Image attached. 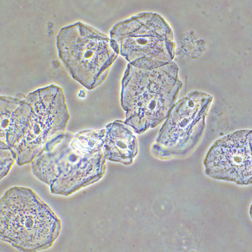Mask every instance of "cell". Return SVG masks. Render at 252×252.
I'll list each match as a JSON object with an SVG mask.
<instances>
[{"label": "cell", "instance_id": "6da1fadb", "mask_svg": "<svg viewBox=\"0 0 252 252\" xmlns=\"http://www.w3.org/2000/svg\"><path fill=\"white\" fill-rule=\"evenodd\" d=\"M174 61L153 69L128 64L122 80L120 102L125 123L140 134L165 121L183 88Z\"/></svg>", "mask_w": 252, "mask_h": 252}, {"label": "cell", "instance_id": "7a4b0ae2", "mask_svg": "<svg viewBox=\"0 0 252 252\" xmlns=\"http://www.w3.org/2000/svg\"><path fill=\"white\" fill-rule=\"evenodd\" d=\"M61 225L51 207L29 188H11L0 200V238L20 252L49 249Z\"/></svg>", "mask_w": 252, "mask_h": 252}, {"label": "cell", "instance_id": "3957f363", "mask_svg": "<svg viewBox=\"0 0 252 252\" xmlns=\"http://www.w3.org/2000/svg\"><path fill=\"white\" fill-rule=\"evenodd\" d=\"M57 46L70 75L88 90L105 81L120 54L115 41L81 22L60 29Z\"/></svg>", "mask_w": 252, "mask_h": 252}, {"label": "cell", "instance_id": "277c9868", "mask_svg": "<svg viewBox=\"0 0 252 252\" xmlns=\"http://www.w3.org/2000/svg\"><path fill=\"white\" fill-rule=\"evenodd\" d=\"M120 54L136 68L153 69L171 63L175 57L174 33L156 13H140L117 23L110 32Z\"/></svg>", "mask_w": 252, "mask_h": 252}, {"label": "cell", "instance_id": "5b68a950", "mask_svg": "<svg viewBox=\"0 0 252 252\" xmlns=\"http://www.w3.org/2000/svg\"><path fill=\"white\" fill-rule=\"evenodd\" d=\"M73 134L33 159V175L50 187L51 194L69 196L99 181L106 171L103 151L94 155L79 153L71 146Z\"/></svg>", "mask_w": 252, "mask_h": 252}, {"label": "cell", "instance_id": "8992f818", "mask_svg": "<svg viewBox=\"0 0 252 252\" xmlns=\"http://www.w3.org/2000/svg\"><path fill=\"white\" fill-rule=\"evenodd\" d=\"M32 106L27 131L13 148L20 166L55 146L66 134L70 114L63 89L55 85L35 90L26 96Z\"/></svg>", "mask_w": 252, "mask_h": 252}, {"label": "cell", "instance_id": "52a82bcc", "mask_svg": "<svg viewBox=\"0 0 252 252\" xmlns=\"http://www.w3.org/2000/svg\"><path fill=\"white\" fill-rule=\"evenodd\" d=\"M213 96L194 91L174 104L159 130L152 152L159 159L189 155L197 146L206 127Z\"/></svg>", "mask_w": 252, "mask_h": 252}, {"label": "cell", "instance_id": "ba28073f", "mask_svg": "<svg viewBox=\"0 0 252 252\" xmlns=\"http://www.w3.org/2000/svg\"><path fill=\"white\" fill-rule=\"evenodd\" d=\"M252 143L251 130L237 131L215 141L203 161L206 175L238 186L252 184Z\"/></svg>", "mask_w": 252, "mask_h": 252}, {"label": "cell", "instance_id": "9c48e42d", "mask_svg": "<svg viewBox=\"0 0 252 252\" xmlns=\"http://www.w3.org/2000/svg\"><path fill=\"white\" fill-rule=\"evenodd\" d=\"M32 106L26 96L0 97V142L14 148L24 137L32 115Z\"/></svg>", "mask_w": 252, "mask_h": 252}, {"label": "cell", "instance_id": "30bf717a", "mask_svg": "<svg viewBox=\"0 0 252 252\" xmlns=\"http://www.w3.org/2000/svg\"><path fill=\"white\" fill-rule=\"evenodd\" d=\"M103 155L106 160L131 165L138 154V141L131 126L115 120L105 128Z\"/></svg>", "mask_w": 252, "mask_h": 252}, {"label": "cell", "instance_id": "8fae6325", "mask_svg": "<svg viewBox=\"0 0 252 252\" xmlns=\"http://www.w3.org/2000/svg\"><path fill=\"white\" fill-rule=\"evenodd\" d=\"M105 129L86 130L73 134L71 146L85 155H94L102 152L105 143Z\"/></svg>", "mask_w": 252, "mask_h": 252}, {"label": "cell", "instance_id": "7c38bea8", "mask_svg": "<svg viewBox=\"0 0 252 252\" xmlns=\"http://www.w3.org/2000/svg\"><path fill=\"white\" fill-rule=\"evenodd\" d=\"M0 153H1L0 178L2 180L5 176L8 175L15 161L17 162V156L13 148L10 147L2 142H0Z\"/></svg>", "mask_w": 252, "mask_h": 252}]
</instances>
